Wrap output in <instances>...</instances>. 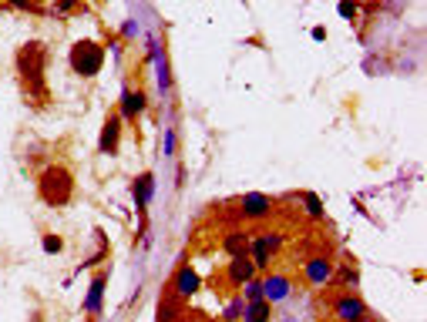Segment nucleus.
<instances>
[{
	"instance_id": "nucleus-1",
	"label": "nucleus",
	"mask_w": 427,
	"mask_h": 322,
	"mask_svg": "<svg viewBox=\"0 0 427 322\" xmlns=\"http://www.w3.org/2000/svg\"><path fill=\"white\" fill-rule=\"evenodd\" d=\"M38 195L44 205L51 209H64L71 198H75V175L61 165H51V168L40 171L38 178Z\"/></svg>"
},
{
	"instance_id": "nucleus-2",
	"label": "nucleus",
	"mask_w": 427,
	"mask_h": 322,
	"mask_svg": "<svg viewBox=\"0 0 427 322\" xmlns=\"http://www.w3.org/2000/svg\"><path fill=\"white\" fill-rule=\"evenodd\" d=\"M68 64L78 77H98L101 67H104V47L91 38H81L71 44V54H68Z\"/></svg>"
},
{
	"instance_id": "nucleus-3",
	"label": "nucleus",
	"mask_w": 427,
	"mask_h": 322,
	"mask_svg": "<svg viewBox=\"0 0 427 322\" xmlns=\"http://www.w3.org/2000/svg\"><path fill=\"white\" fill-rule=\"evenodd\" d=\"M44 64H47V47L40 40H27L24 47L17 51V71L24 77V84L38 88L44 84Z\"/></svg>"
},
{
	"instance_id": "nucleus-4",
	"label": "nucleus",
	"mask_w": 427,
	"mask_h": 322,
	"mask_svg": "<svg viewBox=\"0 0 427 322\" xmlns=\"http://www.w3.org/2000/svg\"><path fill=\"white\" fill-rule=\"evenodd\" d=\"M283 248V235L279 232H263V235H253L249 239V259H253L256 272H266L270 268V259Z\"/></svg>"
},
{
	"instance_id": "nucleus-5",
	"label": "nucleus",
	"mask_w": 427,
	"mask_h": 322,
	"mask_svg": "<svg viewBox=\"0 0 427 322\" xmlns=\"http://www.w3.org/2000/svg\"><path fill=\"white\" fill-rule=\"evenodd\" d=\"M239 209H242V218H249V222H266L276 205H272L270 195H263V191H246Z\"/></svg>"
},
{
	"instance_id": "nucleus-6",
	"label": "nucleus",
	"mask_w": 427,
	"mask_h": 322,
	"mask_svg": "<svg viewBox=\"0 0 427 322\" xmlns=\"http://www.w3.org/2000/svg\"><path fill=\"white\" fill-rule=\"evenodd\" d=\"M259 282H263V299H266L270 305L286 303V299L293 296V282L283 275V272H266Z\"/></svg>"
},
{
	"instance_id": "nucleus-7",
	"label": "nucleus",
	"mask_w": 427,
	"mask_h": 322,
	"mask_svg": "<svg viewBox=\"0 0 427 322\" xmlns=\"http://www.w3.org/2000/svg\"><path fill=\"white\" fill-rule=\"evenodd\" d=\"M333 312H336V319L340 322H364L367 319V305H364V299H360L357 292H343V296H336Z\"/></svg>"
},
{
	"instance_id": "nucleus-8",
	"label": "nucleus",
	"mask_w": 427,
	"mask_h": 322,
	"mask_svg": "<svg viewBox=\"0 0 427 322\" xmlns=\"http://www.w3.org/2000/svg\"><path fill=\"white\" fill-rule=\"evenodd\" d=\"M169 289H172V296H178V299L185 303L189 296H195V292L202 289V275H199L192 266H182L178 272H175V279H172Z\"/></svg>"
},
{
	"instance_id": "nucleus-9",
	"label": "nucleus",
	"mask_w": 427,
	"mask_h": 322,
	"mask_svg": "<svg viewBox=\"0 0 427 322\" xmlns=\"http://www.w3.org/2000/svg\"><path fill=\"white\" fill-rule=\"evenodd\" d=\"M303 279H306L313 289H323V285L333 279V262L330 259H323V255L306 259V266H303Z\"/></svg>"
},
{
	"instance_id": "nucleus-10",
	"label": "nucleus",
	"mask_w": 427,
	"mask_h": 322,
	"mask_svg": "<svg viewBox=\"0 0 427 322\" xmlns=\"http://www.w3.org/2000/svg\"><path fill=\"white\" fill-rule=\"evenodd\" d=\"M121 148V118L108 114V121L101 124V138H98V152L101 154H118Z\"/></svg>"
},
{
	"instance_id": "nucleus-11",
	"label": "nucleus",
	"mask_w": 427,
	"mask_h": 322,
	"mask_svg": "<svg viewBox=\"0 0 427 322\" xmlns=\"http://www.w3.org/2000/svg\"><path fill=\"white\" fill-rule=\"evenodd\" d=\"M121 121H138L141 114H145V108H148V97H145V91H132V88H125V95H121Z\"/></svg>"
},
{
	"instance_id": "nucleus-12",
	"label": "nucleus",
	"mask_w": 427,
	"mask_h": 322,
	"mask_svg": "<svg viewBox=\"0 0 427 322\" xmlns=\"http://www.w3.org/2000/svg\"><path fill=\"white\" fill-rule=\"evenodd\" d=\"M259 272H256L253 266V259L249 255H235V259H229V268H226V279H229V285H239L242 282H249V279H256Z\"/></svg>"
},
{
	"instance_id": "nucleus-13",
	"label": "nucleus",
	"mask_w": 427,
	"mask_h": 322,
	"mask_svg": "<svg viewBox=\"0 0 427 322\" xmlns=\"http://www.w3.org/2000/svg\"><path fill=\"white\" fill-rule=\"evenodd\" d=\"M132 195H135V205L138 211L145 215V209H148V202H152V195H155V175L152 171H141L135 182H132Z\"/></svg>"
},
{
	"instance_id": "nucleus-14",
	"label": "nucleus",
	"mask_w": 427,
	"mask_h": 322,
	"mask_svg": "<svg viewBox=\"0 0 427 322\" xmlns=\"http://www.w3.org/2000/svg\"><path fill=\"white\" fill-rule=\"evenodd\" d=\"M104 285H108V272H98L91 285H88V299H84V312L98 316L101 312V303H104Z\"/></svg>"
},
{
	"instance_id": "nucleus-15",
	"label": "nucleus",
	"mask_w": 427,
	"mask_h": 322,
	"mask_svg": "<svg viewBox=\"0 0 427 322\" xmlns=\"http://www.w3.org/2000/svg\"><path fill=\"white\" fill-rule=\"evenodd\" d=\"M242 322H272V305L266 299H256V303H246L242 305Z\"/></svg>"
},
{
	"instance_id": "nucleus-16",
	"label": "nucleus",
	"mask_w": 427,
	"mask_h": 322,
	"mask_svg": "<svg viewBox=\"0 0 427 322\" xmlns=\"http://www.w3.org/2000/svg\"><path fill=\"white\" fill-rule=\"evenodd\" d=\"M182 319V299L172 296V289H169V296H162V303H158V322H178Z\"/></svg>"
},
{
	"instance_id": "nucleus-17",
	"label": "nucleus",
	"mask_w": 427,
	"mask_h": 322,
	"mask_svg": "<svg viewBox=\"0 0 427 322\" xmlns=\"http://www.w3.org/2000/svg\"><path fill=\"white\" fill-rule=\"evenodd\" d=\"M222 248H226L229 259H235V255H249V235H246V232H229V235L222 239Z\"/></svg>"
},
{
	"instance_id": "nucleus-18",
	"label": "nucleus",
	"mask_w": 427,
	"mask_h": 322,
	"mask_svg": "<svg viewBox=\"0 0 427 322\" xmlns=\"http://www.w3.org/2000/svg\"><path fill=\"white\" fill-rule=\"evenodd\" d=\"M303 205H306V218L313 222H323V202L316 191H303Z\"/></svg>"
},
{
	"instance_id": "nucleus-19",
	"label": "nucleus",
	"mask_w": 427,
	"mask_h": 322,
	"mask_svg": "<svg viewBox=\"0 0 427 322\" xmlns=\"http://www.w3.org/2000/svg\"><path fill=\"white\" fill-rule=\"evenodd\" d=\"M239 289H242V299H246V303L263 299V282H259V279H249V282H242Z\"/></svg>"
},
{
	"instance_id": "nucleus-20",
	"label": "nucleus",
	"mask_w": 427,
	"mask_h": 322,
	"mask_svg": "<svg viewBox=\"0 0 427 322\" xmlns=\"http://www.w3.org/2000/svg\"><path fill=\"white\" fill-rule=\"evenodd\" d=\"M44 252H47V255H61V252H64V239L54 235V232H47V235H44Z\"/></svg>"
},
{
	"instance_id": "nucleus-21",
	"label": "nucleus",
	"mask_w": 427,
	"mask_h": 322,
	"mask_svg": "<svg viewBox=\"0 0 427 322\" xmlns=\"http://www.w3.org/2000/svg\"><path fill=\"white\" fill-rule=\"evenodd\" d=\"M242 305H246V303H242V296H235L233 303L226 305V322H235V319H239V316H242Z\"/></svg>"
},
{
	"instance_id": "nucleus-22",
	"label": "nucleus",
	"mask_w": 427,
	"mask_h": 322,
	"mask_svg": "<svg viewBox=\"0 0 427 322\" xmlns=\"http://www.w3.org/2000/svg\"><path fill=\"white\" fill-rule=\"evenodd\" d=\"M336 14L343 20H353L357 17V3H353V0H340V3H336Z\"/></svg>"
},
{
	"instance_id": "nucleus-23",
	"label": "nucleus",
	"mask_w": 427,
	"mask_h": 322,
	"mask_svg": "<svg viewBox=\"0 0 427 322\" xmlns=\"http://www.w3.org/2000/svg\"><path fill=\"white\" fill-rule=\"evenodd\" d=\"M340 279H343V282H347V285H357V282H360V272H357V268H343V272H340Z\"/></svg>"
},
{
	"instance_id": "nucleus-24",
	"label": "nucleus",
	"mask_w": 427,
	"mask_h": 322,
	"mask_svg": "<svg viewBox=\"0 0 427 322\" xmlns=\"http://www.w3.org/2000/svg\"><path fill=\"white\" fill-rule=\"evenodd\" d=\"M78 7V0H58V14H68V10H75Z\"/></svg>"
},
{
	"instance_id": "nucleus-25",
	"label": "nucleus",
	"mask_w": 427,
	"mask_h": 322,
	"mask_svg": "<svg viewBox=\"0 0 427 322\" xmlns=\"http://www.w3.org/2000/svg\"><path fill=\"white\" fill-rule=\"evenodd\" d=\"M121 34H125V38H135V34H138V24H135V20H128V24H125V31H121Z\"/></svg>"
},
{
	"instance_id": "nucleus-26",
	"label": "nucleus",
	"mask_w": 427,
	"mask_h": 322,
	"mask_svg": "<svg viewBox=\"0 0 427 322\" xmlns=\"http://www.w3.org/2000/svg\"><path fill=\"white\" fill-rule=\"evenodd\" d=\"M313 40H327V31L323 27H313Z\"/></svg>"
},
{
	"instance_id": "nucleus-27",
	"label": "nucleus",
	"mask_w": 427,
	"mask_h": 322,
	"mask_svg": "<svg viewBox=\"0 0 427 322\" xmlns=\"http://www.w3.org/2000/svg\"><path fill=\"white\" fill-rule=\"evenodd\" d=\"M172 148H175V138H172V131H169V138H165V154H172Z\"/></svg>"
},
{
	"instance_id": "nucleus-28",
	"label": "nucleus",
	"mask_w": 427,
	"mask_h": 322,
	"mask_svg": "<svg viewBox=\"0 0 427 322\" xmlns=\"http://www.w3.org/2000/svg\"><path fill=\"white\" fill-rule=\"evenodd\" d=\"M14 7H31V0H14Z\"/></svg>"
},
{
	"instance_id": "nucleus-29",
	"label": "nucleus",
	"mask_w": 427,
	"mask_h": 322,
	"mask_svg": "<svg viewBox=\"0 0 427 322\" xmlns=\"http://www.w3.org/2000/svg\"><path fill=\"white\" fill-rule=\"evenodd\" d=\"M283 322H293V319H283Z\"/></svg>"
}]
</instances>
